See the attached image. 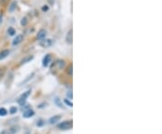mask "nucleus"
<instances>
[{
    "instance_id": "f257e3e1",
    "label": "nucleus",
    "mask_w": 162,
    "mask_h": 134,
    "mask_svg": "<svg viewBox=\"0 0 162 134\" xmlns=\"http://www.w3.org/2000/svg\"><path fill=\"white\" fill-rule=\"evenodd\" d=\"M73 127V123L72 121H65L61 123L59 125H58V128L60 130H62V131H67V130H70L72 129Z\"/></svg>"
},
{
    "instance_id": "f03ea898",
    "label": "nucleus",
    "mask_w": 162,
    "mask_h": 134,
    "mask_svg": "<svg viewBox=\"0 0 162 134\" xmlns=\"http://www.w3.org/2000/svg\"><path fill=\"white\" fill-rule=\"evenodd\" d=\"M31 95V90H27L26 92H25L24 94H22L20 96H19V98H18V103L20 104V105H24L25 103V102L27 100V98H28V96Z\"/></svg>"
},
{
    "instance_id": "7ed1b4c3",
    "label": "nucleus",
    "mask_w": 162,
    "mask_h": 134,
    "mask_svg": "<svg viewBox=\"0 0 162 134\" xmlns=\"http://www.w3.org/2000/svg\"><path fill=\"white\" fill-rule=\"evenodd\" d=\"M54 44V41L51 39H43L41 41L40 45L42 46L43 48H47V47H51Z\"/></svg>"
},
{
    "instance_id": "20e7f679",
    "label": "nucleus",
    "mask_w": 162,
    "mask_h": 134,
    "mask_svg": "<svg viewBox=\"0 0 162 134\" xmlns=\"http://www.w3.org/2000/svg\"><path fill=\"white\" fill-rule=\"evenodd\" d=\"M65 66V61L63 60H56L55 62H54V64H53V66H51V68H54V67H56L57 69H61V68H63Z\"/></svg>"
},
{
    "instance_id": "39448f33",
    "label": "nucleus",
    "mask_w": 162,
    "mask_h": 134,
    "mask_svg": "<svg viewBox=\"0 0 162 134\" xmlns=\"http://www.w3.org/2000/svg\"><path fill=\"white\" fill-rule=\"evenodd\" d=\"M65 40H66V42H67V43H68V44H71V43H72V41H73V31H72V29H70V30L67 33Z\"/></svg>"
},
{
    "instance_id": "423d86ee",
    "label": "nucleus",
    "mask_w": 162,
    "mask_h": 134,
    "mask_svg": "<svg viewBox=\"0 0 162 134\" xmlns=\"http://www.w3.org/2000/svg\"><path fill=\"white\" fill-rule=\"evenodd\" d=\"M23 41H24V35H23V34H18V35H16V37L14 39V41H13L12 43H13L14 46H15V45L20 44Z\"/></svg>"
},
{
    "instance_id": "0eeeda50",
    "label": "nucleus",
    "mask_w": 162,
    "mask_h": 134,
    "mask_svg": "<svg viewBox=\"0 0 162 134\" xmlns=\"http://www.w3.org/2000/svg\"><path fill=\"white\" fill-rule=\"evenodd\" d=\"M51 54L45 55V57L42 60V66L43 67H48L49 64L51 63Z\"/></svg>"
},
{
    "instance_id": "6e6552de",
    "label": "nucleus",
    "mask_w": 162,
    "mask_h": 134,
    "mask_svg": "<svg viewBox=\"0 0 162 134\" xmlns=\"http://www.w3.org/2000/svg\"><path fill=\"white\" fill-rule=\"evenodd\" d=\"M46 34H47V32H46L44 29H41V30L38 32V34H37V39L41 41V40L45 39V37H46Z\"/></svg>"
},
{
    "instance_id": "1a4fd4ad",
    "label": "nucleus",
    "mask_w": 162,
    "mask_h": 134,
    "mask_svg": "<svg viewBox=\"0 0 162 134\" xmlns=\"http://www.w3.org/2000/svg\"><path fill=\"white\" fill-rule=\"evenodd\" d=\"M9 54H10L9 50H3L2 51H0V60H3L4 59H5Z\"/></svg>"
},
{
    "instance_id": "9d476101",
    "label": "nucleus",
    "mask_w": 162,
    "mask_h": 134,
    "mask_svg": "<svg viewBox=\"0 0 162 134\" xmlns=\"http://www.w3.org/2000/svg\"><path fill=\"white\" fill-rule=\"evenodd\" d=\"M34 115V112L31 110V109H28V110H26V111H25L24 112V114H23V116L25 117V118H31Z\"/></svg>"
},
{
    "instance_id": "9b49d317",
    "label": "nucleus",
    "mask_w": 162,
    "mask_h": 134,
    "mask_svg": "<svg viewBox=\"0 0 162 134\" xmlns=\"http://www.w3.org/2000/svg\"><path fill=\"white\" fill-rule=\"evenodd\" d=\"M16 7H17V2L16 1H12L11 2V4L9 5V12L10 13H14L15 12V10L16 9Z\"/></svg>"
},
{
    "instance_id": "f8f14e48",
    "label": "nucleus",
    "mask_w": 162,
    "mask_h": 134,
    "mask_svg": "<svg viewBox=\"0 0 162 134\" xmlns=\"http://www.w3.org/2000/svg\"><path fill=\"white\" fill-rule=\"evenodd\" d=\"M61 115H55V116H52V117L50 119V123L54 124V123H56L57 122H59V121L61 120Z\"/></svg>"
},
{
    "instance_id": "ddd939ff",
    "label": "nucleus",
    "mask_w": 162,
    "mask_h": 134,
    "mask_svg": "<svg viewBox=\"0 0 162 134\" xmlns=\"http://www.w3.org/2000/svg\"><path fill=\"white\" fill-rule=\"evenodd\" d=\"M32 59H33V56H28V57L25 58V59L21 61V65H22V64H25V63H27V62L31 61Z\"/></svg>"
},
{
    "instance_id": "4468645a",
    "label": "nucleus",
    "mask_w": 162,
    "mask_h": 134,
    "mask_svg": "<svg viewBox=\"0 0 162 134\" xmlns=\"http://www.w3.org/2000/svg\"><path fill=\"white\" fill-rule=\"evenodd\" d=\"M67 73L70 76V77H72V75H73V66H72V64H70L68 68H67Z\"/></svg>"
},
{
    "instance_id": "2eb2a0df",
    "label": "nucleus",
    "mask_w": 162,
    "mask_h": 134,
    "mask_svg": "<svg viewBox=\"0 0 162 134\" xmlns=\"http://www.w3.org/2000/svg\"><path fill=\"white\" fill-rule=\"evenodd\" d=\"M7 34H8V35H10V36H13V35L15 34V30L13 27H9L7 29Z\"/></svg>"
},
{
    "instance_id": "dca6fc26",
    "label": "nucleus",
    "mask_w": 162,
    "mask_h": 134,
    "mask_svg": "<svg viewBox=\"0 0 162 134\" xmlns=\"http://www.w3.org/2000/svg\"><path fill=\"white\" fill-rule=\"evenodd\" d=\"M7 114V110L4 107L0 108V116H5Z\"/></svg>"
},
{
    "instance_id": "f3484780",
    "label": "nucleus",
    "mask_w": 162,
    "mask_h": 134,
    "mask_svg": "<svg viewBox=\"0 0 162 134\" xmlns=\"http://www.w3.org/2000/svg\"><path fill=\"white\" fill-rule=\"evenodd\" d=\"M18 130H19V128L17 127V126H14V127H12L10 130H9V132L12 134L15 133L16 132H18Z\"/></svg>"
},
{
    "instance_id": "a211bd4d",
    "label": "nucleus",
    "mask_w": 162,
    "mask_h": 134,
    "mask_svg": "<svg viewBox=\"0 0 162 134\" xmlns=\"http://www.w3.org/2000/svg\"><path fill=\"white\" fill-rule=\"evenodd\" d=\"M27 24H28V20H27V18H26V17L22 18V20H21V25H22V26H25Z\"/></svg>"
},
{
    "instance_id": "6ab92c4d",
    "label": "nucleus",
    "mask_w": 162,
    "mask_h": 134,
    "mask_svg": "<svg viewBox=\"0 0 162 134\" xmlns=\"http://www.w3.org/2000/svg\"><path fill=\"white\" fill-rule=\"evenodd\" d=\"M16 112H17V108L15 107V106H12V107L9 109V113H10L11 114H15Z\"/></svg>"
},
{
    "instance_id": "aec40b11",
    "label": "nucleus",
    "mask_w": 162,
    "mask_h": 134,
    "mask_svg": "<svg viewBox=\"0 0 162 134\" xmlns=\"http://www.w3.org/2000/svg\"><path fill=\"white\" fill-rule=\"evenodd\" d=\"M64 102H65V103H66V104H68L69 107H72V106H73V103H72V102L69 100V99L66 98V99L64 100Z\"/></svg>"
},
{
    "instance_id": "412c9836",
    "label": "nucleus",
    "mask_w": 162,
    "mask_h": 134,
    "mask_svg": "<svg viewBox=\"0 0 162 134\" xmlns=\"http://www.w3.org/2000/svg\"><path fill=\"white\" fill-rule=\"evenodd\" d=\"M67 98H68L69 100H72V98H73L72 91H68V92H67Z\"/></svg>"
},
{
    "instance_id": "4be33fe9",
    "label": "nucleus",
    "mask_w": 162,
    "mask_h": 134,
    "mask_svg": "<svg viewBox=\"0 0 162 134\" xmlns=\"http://www.w3.org/2000/svg\"><path fill=\"white\" fill-rule=\"evenodd\" d=\"M55 103H57V105H58L59 107H61V108H63V106H62V104H61V102L59 100V98H56V99H55Z\"/></svg>"
},
{
    "instance_id": "5701e85b",
    "label": "nucleus",
    "mask_w": 162,
    "mask_h": 134,
    "mask_svg": "<svg viewBox=\"0 0 162 134\" xmlns=\"http://www.w3.org/2000/svg\"><path fill=\"white\" fill-rule=\"evenodd\" d=\"M41 10L43 11V12H47L48 10H49V6L46 5H43L42 7H41Z\"/></svg>"
},
{
    "instance_id": "b1692460",
    "label": "nucleus",
    "mask_w": 162,
    "mask_h": 134,
    "mask_svg": "<svg viewBox=\"0 0 162 134\" xmlns=\"http://www.w3.org/2000/svg\"><path fill=\"white\" fill-rule=\"evenodd\" d=\"M48 3H49L51 5H53L54 3H55V0H48Z\"/></svg>"
},
{
    "instance_id": "393cba45",
    "label": "nucleus",
    "mask_w": 162,
    "mask_h": 134,
    "mask_svg": "<svg viewBox=\"0 0 162 134\" xmlns=\"http://www.w3.org/2000/svg\"><path fill=\"white\" fill-rule=\"evenodd\" d=\"M2 22H3V15H0V25L2 24Z\"/></svg>"
},
{
    "instance_id": "a878e982",
    "label": "nucleus",
    "mask_w": 162,
    "mask_h": 134,
    "mask_svg": "<svg viewBox=\"0 0 162 134\" xmlns=\"http://www.w3.org/2000/svg\"><path fill=\"white\" fill-rule=\"evenodd\" d=\"M2 134H10L9 132H7V131H5V132H3V133Z\"/></svg>"
},
{
    "instance_id": "bb28decb",
    "label": "nucleus",
    "mask_w": 162,
    "mask_h": 134,
    "mask_svg": "<svg viewBox=\"0 0 162 134\" xmlns=\"http://www.w3.org/2000/svg\"><path fill=\"white\" fill-rule=\"evenodd\" d=\"M2 75H3V73H2V72L0 71V78H1V77H2Z\"/></svg>"
},
{
    "instance_id": "cd10ccee",
    "label": "nucleus",
    "mask_w": 162,
    "mask_h": 134,
    "mask_svg": "<svg viewBox=\"0 0 162 134\" xmlns=\"http://www.w3.org/2000/svg\"><path fill=\"white\" fill-rule=\"evenodd\" d=\"M2 1H6V0H2Z\"/></svg>"
},
{
    "instance_id": "c85d7f7f",
    "label": "nucleus",
    "mask_w": 162,
    "mask_h": 134,
    "mask_svg": "<svg viewBox=\"0 0 162 134\" xmlns=\"http://www.w3.org/2000/svg\"><path fill=\"white\" fill-rule=\"evenodd\" d=\"M26 134H28V133H26Z\"/></svg>"
}]
</instances>
